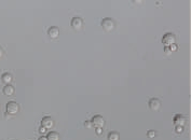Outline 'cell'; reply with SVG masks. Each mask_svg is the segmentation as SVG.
<instances>
[{"label": "cell", "mask_w": 191, "mask_h": 140, "mask_svg": "<svg viewBox=\"0 0 191 140\" xmlns=\"http://www.w3.org/2000/svg\"><path fill=\"white\" fill-rule=\"evenodd\" d=\"M115 21L112 19H110V17H106V19H104L102 21V27L106 31H112L115 29Z\"/></svg>", "instance_id": "1"}, {"label": "cell", "mask_w": 191, "mask_h": 140, "mask_svg": "<svg viewBox=\"0 0 191 140\" xmlns=\"http://www.w3.org/2000/svg\"><path fill=\"white\" fill-rule=\"evenodd\" d=\"M6 113H8V114L14 115V114H17V112L19 111V104L15 101H9L8 104H6Z\"/></svg>", "instance_id": "2"}, {"label": "cell", "mask_w": 191, "mask_h": 140, "mask_svg": "<svg viewBox=\"0 0 191 140\" xmlns=\"http://www.w3.org/2000/svg\"><path fill=\"white\" fill-rule=\"evenodd\" d=\"M162 43H163V45H165V47H171V45L175 43V36L172 32H168L162 38Z\"/></svg>", "instance_id": "3"}, {"label": "cell", "mask_w": 191, "mask_h": 140, "mask_svg": "<svg viewBox=\"0 0 191 140\" xmlns=\"http://www.w3.org/2000/svg\"><path fill=\"white\" fill-rule=\"evenodd\" d=\"M91 123H92V125L95 126V127L103 128L105 125V120H104V117H100V115H94L91 120Z\"/></svg>", "instance_id": "4"}, {"label": "cell", "mask_w": 191, "mask_h": 140, "mask_svg": "<svg viewBox=\"0 0 191 140\" xmlns=\"http://www.w3.org/2000/svg\"><path fill=\"white\" fill-rule=\"evenodd\" d=\"M70 25H71V27L74 28V30H80L83 26L82 19H80V17H74V19H71Z\"/></svg>", "instance_id": "5"}, {"label": "cell", "mask_w": 191, "mask_h": 140, "mask_svg": "<svg viewBox=\"0 0 191 140\" xmlns=\"http://www.w3.org/2000/svg\"><path fill=\"white\" fill-rule=\"evenodd\" d=\"M149 107L152 111H158L161 107V101L158 98H151L149 100Z\"/></svg>", "instance_id": "6"}, {"label": "cell", "mask_w": 191, "mask_h": 140, "mask_svg": "<svg viewBox=\"0 0 191 140\" xmlns=\"http://www.w3.org/2000/svg\"><path fill=\"white\" fill-rule=\"evenodd\" d=\"M41 124H42V126L45 128V130H51V128L54 126V121L50 117H45L42 119Z\"/></svg>", "instance_id": "7"}, {"label": "cell", "mask_w": 191, "mask_h": 140, "mask_svg": "<svg viewBox=\"0 0 191 140\" xmlns=\"http://www.w3.org/2000/svg\"><path fill=\"white\" fill-rule=\"evenodd\" d=\"M48 35H49L50 38L56 39L60 36V29H58V27H56V26H52V27H50L49 31H48Z\"/></svg>", "instance_id": "8"}, {"label": "cell", "mask_w": 191, "mask_h": 140, "mask_svg": "<svg viewBox=\"0 0 191 140\" xmlns=\"http://www.w3.org/2000/svg\"><path fill=\"white\" fill-rule=\"evenodd\" d=\"M174 123L176 126H184L186 124V117L181 114H176L174 117Z\"/></svg>", "instance_id": "9"}, {"label": "cell", "mask_w": 191, "mask_h": 140, "mask_svg": "<svg viewBox=\"0 0 191 140\" xmlns=\"http://www.w3.org/2000/svg\"><path fill=\"white\" fill-rule=\"evenodd\" d=\"M14 92H15V89H14V87L12 86V85H6L4 86V89H3V94L6 96H12L13 94H14Z\"/></svg>", "instance_id": "10"}, {"label": "cell", "mask_w": 191, "mask_h": 140, "mask_svg": "<svg viewBox=\"0 0 191 140\" xmlns=\"http://www.w3.org/2000/svg\"><path fill=\"white\" fill-rule=\"evenodd\" d=\"M1 80H2V82L3 83H6V85H9L11 83V81H12V76H11L9 72H6V73L2 74Z\"/></svg>", "instance_id": "11"}, {"label": "cell", "mask_w": 191, "mask_h": 140, "mask_svg": "<svg viewBox=\"0 0 191 140\" xmlns=\"http://www.w3.org/2000/svg\"><path fill=\"white\" fill-rule=\"evenodd\" d=\"M48 140H60L61 137H60V134L56 132H50L49 135H48Z\"/></svg>", "instance_id": "12"}, {"label": "cell", "mask_w": 191, "mask_h": 140, "mask_svg": "<svg viewBox=\"0 0 191 140\" xmlns=\"http://www.w3.org/2000/svg\"><path fill=\"white\" fill-rule=\"evenodd\" d=\"M120 139V135L117 132H111L108 135V140H119Z\"/></svg>", "instance_id": "13"}, {"label": "cell", "mask_w": 191, "mask_h": 140, "mask_svg": "<svg viewBox=\"0 0 191 140\" xmlns=\"http://www.w3.org/2000/svg\"><path fill=\"white\" fill-rule=\"evenodd\" d=\"M155 136H157V134H155V130H149V132L147 133V137H148V138H150V139L155 138Z\"/></svg>", "instance_id": "14"}, {"label": "cell", "mask_w": 191, "mask_h": 140, "mask_svg": "<svg viewBox=\"0 0 191 140\" xmlns=\"http://www.w3.org/2000/svg\"><path fill=\"white\" fill-rule=\"evenodd\" d=\"M175 132H176L177 134H183L184 133V126H176V127H175Z\"/></svg>", "instance_id": "15"}, {"label": "cell", "mask_w": 191, "mask_h": 140, "mask_svg": "<svg viewBox=\"0 0 191 140\" xmlns=\"http://www.w3.org/2000/svg\"><path fill=\"white\" fill-rule=\"evenodd\" d=\"M170 47V50H171V52H172V53H173V52H176L177 50H178V47H177V45L175 44V43H174V44L171 45V47Z\"/></svg>", "instance_id": "16"}, {"label": "cell", "mask_w": 191, "mask_h": 140, "mask_svg": "<svg viewBox=\"0 0 191 140\" xmlns=\"http://www.w3.org/2000/svg\"><path fill=\"white\" fill-rule=\"evenodd\" d=\"M84 126H85L87 128H91V127H92L91 121H85V122H84Z\"/></svg>", "instance_id": "17"}, {"label": "cell", "mask_w": 191, "mask_h": 140, "mask_svg": "<svg viewBox=\"0 0 191 140\" xmlns=\"http://www.w3.org/2000/svg\"><path fill=\"white\" fill-rule=\"evenodd\" d=\"M164 52H165V54H166V55H168V56H170L171 54H173L172 52H171L170 47H164Z\"/></svg>", "instance_id": "18"}, {"label": "cell", "mask_w": 191, "mask_h": 140, "mask_svg": "<svg viewBox=\"0 0 191 140\" xmlns=\"http://www.w3.org/2000/svg\"><path fill=\"white\" fill-rule=\"evenodd\" d=\"M45 132H47V130H45V128L43 127V126H41V127L39 128V133H40V134H43V135H45Z\"/></svg>", "instance_id": "19"}, {"label": "cell", "mask_w": 191, "mask_h": 140, "mask_svg": "<svg viewBox=\"0 0 191 140\" xmlns=\"http://www.w3.org/2000/svg\"><path fill=\"white\" fill-rule=\"evenodd\" d=\"M102 133H103V128L102 127H96V134L102 135Z\"/></svg>", "instance_id": "20"}, {"label": "cell", "mask_w": 191, "mask_h": 140, "mask_svg": "<svg viewBox=\"0 0 191 140\" xmlns=\"http://www.w3.org/2000/svg\"><path fill=\"white\" fill-rule=\"evenodd\" d=\"M2 55H3V50H2L1 47H0V58L2 57Z\"/></svg>", "instance_id": "21"}, {"label": "cell", "mask_w": 191, "mask_h": 140, "mask_svg": "<svg viewBox=\"0 0 191 140\" xmlns=\"http://www.w3.org/2000/svg\"><path fill=\"white\" fill-rule=\"evenodd\" d=\"M38 140H48V138H47V137H45V136H42V137H40V138H39Z\"/></svg>", "instance_id": "22"}]
</instances>
